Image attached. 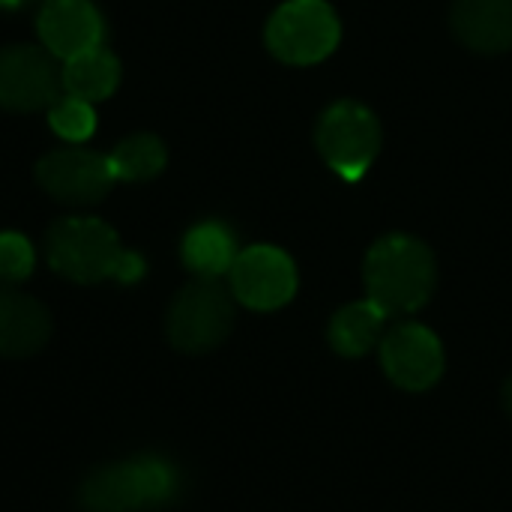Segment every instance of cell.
<instances>
[{"label":"cell","mask_w":512,"mask_h":512,"mask_svg":"<svg viewBox=\"0 0 512 512\" xmlns=\"http://www.w3.org/2000/svg\"><path fill=\"white\" fill-rule=\"evenodd\" d=\"M48 264L78 282V285H96L105 279L117 282H135L144 273V261L135 252H126L117 240V234L90 216H69L48 228Z\"/></svg>","instance_id":"6da1fadb"},{"label":"cell","mask_w":512,"mask_h":512,"mask_svg":"<svg viewBox=\"0 0 512 512\" xmlns=\"http://www.w3.org/2000/svg\"><path fill=\"white\" fill-rule=\"evenodd\" d=\"M369 300L390 318V315H411L423 309L438 282V267L432 249L408 234L381 237L363 267Z\"/></svg>","instance_id":"7a4b0ae2"},{"label":"cell","mask_w":512,"mask_h":512,"mask_svg":"<svg viewBox=\"0 0 512 512\" xmlns=\"http://www.w3.org/2000/svg\"><path fill=\"white\" fill-rule=\"evenodd\" d=\"M180 492V471L162 456H135L93 471L81 489L84 512H141L165 507Z\"/></svg>","instance_id":"3957f363"},{"label":"cell","mask_w":512,"mask_h":512,"mask_svg":"<svg viewBox=\"0 0 512 512\" xmlns=\"http://www.w3.org/2000/svg\"><path fill=\"white\" fill-rule=\"evenodd\" d=\"M342 36L336 9L327 0H288L267 21V48L294 66L327 60Z\"/></svg>","instance_id":"277c9868"},{"label":"cell","mask_w":512,"mask_h":512,"mask_svg":"<svg viewBox=\"0 0 512 512\" xmlns=\"http://www.w3.org/2000/svg\"><path fill=\"white\" fill-rule=\"evenodd\" d=\"M315 144L324 162L342 180L354 183L372 168L381 150V123L375 111H369L366 105L354 99H342L321 114Z\"/></svg>","instance_id":"5b68a950"},{"label":"cell","mask_w":512,"mask_h":512,"mask_svg":"<svg viewBox=\"0 0 512 512\" xmlns=\"http://www.w3.org/2000/svg\"><path fill=\"white\" fill-rule=\"evenodd\" d=\"M234 327V300L216 279L186 285L168 312V339L177 351L204 354L228 339Z\"/></svg>","instance_id":"8992f818"},{"label":"cell","mask_w":512,"mask_h":512,"mask_svg":"<svg viewBox=\"0 0 512 512\" xmlns=\"http://www.w3.org/2000/svg\"><path fill=\"white\" fill-rule=\"evenodd\" d=\"M231 291L255 312L282 309L297 294V267L276 246H249L231 267Z\"/></svg>","instance_id":"52a82bcc"},{"label":"cell","mask_w":512,"mask_h":512,"mask_svg":"<svg viewBox=\"0 0 512 512\" xmlns=\"http://www.w3.org/2000/svg\"><path fill=\"white\" fill-rule=\"evenodd\" d=\"M381 366L399 390L423 393L444 375V345L429 327L408 321L381 339Z\"/></svg>","instance_id":"ba28073f"},{"label":"cell","mask_w":512,"mask_h":512,"mask_svg":"<svg viewBox=\"0 0 512 512\" xmlns=\"http://www.w3.org/2000/svg\"><path fill=\"white\" fill-rule=\"evenodd\" d=\"M36 177L42 189L63 204H96L108 195L114 183L108 156L81 147L48 153L36 165Z\"/></svg>","instance_id":"9c48e42d"},{"label":"cell","mask_w":512,"mask_h":512,"mask_svg":"<svg viewBox=\"0 0 512 512\" xmlns=\"http://www.w3.org/2000/svg\"><path fill=\"white\" fill-rule=\"evenodd\" d=\"M57 102V69L33 45L0 51V105L9 111H39Z\"/></svg>","instance_id":"30bf717a"},{"label":"cell","mask_w":512,"mask_h":512,"mask_svg":"<svg viewBox=\"0 0 512 512\" xmlns=\"http://www.w3.org/2000/svg\"><path fill=\"white\" fill-rule=\"evenodd\" d=\"M39 36L54 57L72 60L99 48L102 18L90 0H48L39 12Z\"/></svg>","instance_id":"8fae6325"},{"label":"cell","mask_w":512,"mask_h":512,"mask_svg":"<svg viewBox=\"0 0 512 512\" xmlns=\"http://www.w3.org/2000/svg\"><path fill=\"white\" fill-rule=\"evenodd\" d=\"M450 24L471 51L501 54L512 48V0H456Z\"/></svg>","instance_id":"7c38bea8"},{"label":"cell","mask_w":512,"mask_h":512,"mask_svg":"<svg viewBox=\"0 0 512 512\" xmlns=\"http://www.w3.org/2000/svg\"><path fill=\"white\" fill-rule=\"evenodd\" d=\"M51 333V321L42 303L33 297L0 288V357H30Z\"/></svg>","instance_id":"4fadbf2b"},{"label":"cell","mask_w":512,"mask_h":512,"mask_svg":"<svg viewBox=\"0 0 512 512\" xmlns=\"http://www.w3.org/2000/svg\"><path fill=\"white\" fill-rule=\"evenodd\" d=\"M384 321L387 315L372 300L351 303L339 309L330 321V330H327L330 348L342 357H363L384 336Z\"/></svg>","instance_id":"5bb4252c"},{"label":"cell","mask_w":512,"mask_h":512,"mask_svg":"<svg viewBox=\"0 0 512 512\" xmlns=\"http://www.w3.org/2000/svg\"><path fill=\"white\" fill-rule=\"evenodd\" d=\"M237 255L240 252H237L234 234L219 222L195 225L183 240V261L201 279H216L222 273H231Z\"/></svg>","instance_id":"9a60e30c"},{"label":"cell","mask_w":512,"mask_h":512,"mask_svg":"<svg viewBox=\"0 0 512 512\" xmlns=\"http://www.w3.org/2000/svg\"><path fill=\"white\" fill-rule=\"evenodd\" d=\"M120 81V63L111 51L105 48H90L63 66V84L69 96H78L84 102L108 99Z\"/></svg>","instance_id":"2e32d148"},{"label":"cell","mask_w":512,"mask_h":512,"mask_svg":"<svg viewBox=\"0 0 512 512\" xmlns=\"http://www.w3.org/2000/svg\"><path fill=\"white\" fill-rule=\"evenodd\" d=\"M165 147L156 135H132L108 156L114 180H150L165 168Z\"/></svg>","instance_id":"e0dca14e"},{"label":"cell","mask_w":512,"mask_h":512,"mask_svg":"<svg viewBox=\"0 0 512 512\" xmlns=\"http://www.w3.org/2000/svg\"><path fill=\"white\" fill-rule=\"evenodd\" d=\"M48 123H51V129L60 138H66V141H84L96 129V114H93L90 102H84L78 96H66V99H57L51 105Z\"/></svg>","instance_id":"ac0fdd59"},{"label":"cell","mask_w":512,"mask_h":512,"mask_svg":"<svg viewBox=\"0 0 512 512\" xmlns=\"http://www.w3.org/2000/svg\"><path fill=\"white\" fill-rule=\"evenodd\" d=\"M33 270V249L21 234H0V282H21Z\"/></svg>","instance_id":"d6986e66"},{"label":"cell","mask_w":512,"mask_h":512,"mask_svg":"<svg viewBox=\"0 0 512 512\" xmlns=\"http://www.w3.org/2000/svg\"><path fill=\"white\" fill-rule=\"evenodd\" d=\"M504 402H507V411L512 414V381L507 384V393H504Z\"/></svg>","instance_id":"ffe728a7"},{"label":"cell","mask_w":512,"mask_h":512,"mask_svg":"<svg viewBox=\"0 0 512 512\" xmlns=\"http://www.w3.org/2000/svg\"><path fill=\"white\" fill-rule=\"evenodd\" d=\"M24 0H0V6H21Z\"/></svg>","instance_id":"44dd1931"}]
</instances>
